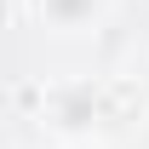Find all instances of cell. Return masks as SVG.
I'll list each match as a JSON object with an SVG mask.
<instances>
[{
    "instance_id": "obj_1",
    "label": "cell",
    "mask_w": 149,
    "mask_h": 149,
    "mask_svg": "<svg viewBox=\"0 0 149 149\" xmlns=\"http://www.w3.org/2000/svg\"><path fill=\"white\" fill-rule=\"evenodd\" d=\"M97 6L103 0H40V17L52 23V29H80V23L97 17Z\"/></svg>"
},
{
    "instance_id": "obj_2",
    "label": "cell",
    "mask_w": 149,
    "mask_h": 149,
    "mask_svg": "<svg viewBox=\"0 0 149 149\" xmlns=\"http://www.w3.org/2000/svg\"><path fill=\"white\" fill-rule=\"evenodd\" d=\"M143 92H149V69H143Z\"/></svg>"
}]
</instances>
